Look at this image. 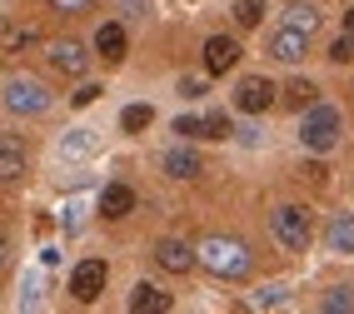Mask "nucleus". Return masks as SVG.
<instances>
[{
    "label": "nucleus",
    "mask_w": 354,
    "mask_h": 314,
    "mask_svg": "<svg viewBox=\"0 0 354 314\" xmlns=\"http://www.w3.org/2000/svg\"><path fill=\"white\" fill-rule=\"evenodd\" d=\"M299 175H304V180H315V185H324V180H329V170H324V165H319V160H310V165H304V170H299Z\"/></svg>",
    "instance_id": "c756f323"
},
{
    "label": "nucleus",
    "mask_w": 354,
    "mask_h": 314,
    "mask_svg": "<svg viewBox=\"0 0 354 314\" xmlns=\"http://www.w3.org/2000/svg\"><path fill=\"white\" fill-rule=\"evenodd\" d=\"M304 50H310V35L295 30V26H285V30H274V35H270V55H274V60H285V65L304 60Z\"/></svg>",
    "instance_id": "9d476101"
},
{
    "label": "nucleus",
    "mask_w": 354,
    "mask_h": 314,
    "mask_svg": "<svg viewBox=\"0 0 354 314\" xmlns=\"http://www.w3.org/2000/svg\"><path fill=\"white\" fill-rule=\"evenodd\" d=\"M299 140H304V150H315V155L335 150L339 145V110L315 100L310 110H304V120H299Z\"/></svg>",
    "instance_id": "7ed1b4c3"
},
{
    "label": "nucleus",
    "mask_w": 354,
    "mask_h": 314,
    "mask_svg": "<svg viewBox=\"0 0 354 314\" xmlns=\"http://www.w3.org/2000/svg\"><path fill=\"white\" fill-rule=\"evenodd\" d=\"M120 10H145V0H120Z\"/></svg>",
    "instance_id": "473e14b6"
},
{
    "label": "nucleus",
    "mask_w": 354,
    "mask_h": 314,
    "mask_svg": "<svg viewBox=\"0 0 354 314\" xmlns=\"http://www.w3.org/2000/svg\"><path fill=\"white\" fill-rule=\"evenodd\" d=\"M274 100H279V90L265 75H245L240 85H234V110H245V115H265Z\"/></svg>",
    "instance_id": "39448f33"
},
{
    "label": "nucleus",
    "mask_w": 354,
    "mask_h": 314,
    "mask_svg": "<svg viewBox=\"0 0 354 314\" xmlns=\"http://www.w3.org/2000/svg\"><path fill=\"white\" fill-rule=\"evenodd\" d=\"M195 264H205V270H209V275H220V279H245V275H250V250L240 245V239L209 234V239H200Z\"/></svg>",
    "instance_id": "f257e3e1"
},
{
    "label": "nucleus",
    "mask_w": 354,
    "mask_h": 314,
    "mask_svg": "<svg viewBox=\"0 0 354 314\" xmlns=\"http://www.w3.org/2000/svg\"><path fill=\"white\" fill-rule=\"evenodd\" d=\"M35 40H40L35 26H15V30H6V50H26V45H35Z\"/></svg>",
    "instance_id": "b1692460"
},
{
    "label": "nucleus",
    "mask_w": 354,
    "mask_h": 314,
    "mask_svg": "<svg viewBox=\"0 0 354 314\" xmlns=\"http://www.w3.org/2000/svg\"><path fill=\"white\" fill-rule=\"evenodd\" d=\"M180 95H190V100H195V95H205V80H190V75H185V80H180Z\"/></svg>",
    "instance_id": "7c9ffc66"
},
{
    "label": "nucleus",
    "mask_w": 354,
    "mask_h": 314,
    "mask_svg": "<svg viewBox=\"0 0 354 314\" xmlns=\"http://www.w3.org/2000/svg\"><path fill=\"white\" fill-rule=\"evenodd\" d=\"M6 255H10V239H6V230H0V264H6Z\"/></svg>",
    "instance_id": "2f4dec72"
},
{
    "label": "nucleus",
    "mask_w": 354,
    "mask_h": 314,
    "mask_svg": "<svg viewBox=\"0 0 354 314\" xmlns=\"http://www.w3.org/2000/svg\"><path fill=\"white\" fill-rule=\"evenodd\" d=\"M155 259H160V270H170V275H190L195 270V250L185 245V239H160Z\"/></svg>",
    "instance_id": "1a4fd4ad"
},
{
    "label": "nucleus",
    "mask_w": 354,
    "mask_h": 314,
    "mask_svg": "<svg viewBox=\"0 0 354 314\" xmlns=\"http://www.w3.org/2000/svg\"><path fill=\"white\" fill-rule=\"evenodd\" d=\"M165 175L195 180V175H200V155H195V150H170V155H165Z\"/></svg>",
    "instance_id": "dca6fc26"
},
{
    "label": "nucleus",
    "mask_w": 354,
    "mask_h": 314,
    "mask_svg": "<svg viewBox=\"0 0 354 314\" xmlns=\"http://www.w3.org/2000/svg\"><path fill=\"white\" fill-rule=\"evenodd\" d=\"M95 100H100V85H90V80H85L75 95H70V105H80V110H85V105H95Z\"/></svg>",
    "instance_id": "cd10ccee"
},
{
    "label": "nucleus",
    "mask_w": 354,
    "mask_h": 314,
    "mask_svg": "<svg viewBox=\"0 0 354 314\" xmlns=\"http://www.w3.org/2000/svg\"><path fill=\"white\" fill-rule=\"evenodd\" d=\"M90 145H95V140H90L85 130H70V135L60 140V155H65V160H75V155H90Z\"/></svg>",
    "instance_id": "412c9836"
},
{
    "label": "nucleus",
    "mask_w": 354,
    "mask_h": 314,
    "mask_svg": "<svg viewBox=\"0 0 354 314\" xmlns=\"http://www.w3.org/2000/svg\"><path fill=\"white\" fill-rule=\"evenodd\" d=\"M324 309H329V314L354 309V295H349V289H329V295H324Z\"/></svg>",
    "instance_id": "bb28decb"
},
{
    "label": "nucleus",
    "mask_w": 354,
    "mask_h": 314,
    "mask_svg": "<svg viewBox=\"0 0 354 314\" xmlns=\"http://www.w3.org/2000/svg\"><path fill=\"white\" fill-rule=\"evenodd\" d=\"M45 60H50V70H60V75H85V45L80 40H50L45 45Z\"/></svg>",
    "instance_id": "0eeeda50"
},
{
    "label": "nucleus",
    "mask_w": 354,
    "mask_h": 314,
    "mask_svg": "<svg viewBox=\"0 0 354 314\" xmlns=\"http://www.w3.org/2000/svg\"><path fill=\"white\" fill-rule=\"evenodd\" d=\"M285 26H295V30H304V35H315V30H319V10L310 6V0H295V6L285 10Z\"/></svg>",
    "instance_id": "f3484780"
},
{
    "label": "nucleus",
    "mask_w": 354,
    "mask_h": 314,
    "mask_svg": "<svg viewBox=\"0 0 354 314\" xmlns=\"http://www.w3.org/2000/svg\"><path fill=\"white\" fill-rule=\"evenodd\" d=\"M0 100H6L10 115H45L50 110V90L40 80H30V75H10L6 90H0Z\"/></svg>",
    "instance_id": "20e7f679"
},
{
    "label": "nucleus",
    "mask_w": 354,
    "mask_h": 314,
    "mask_svg": "<svg viewBox=\"0 0 354 314\" xmlns=\"http://www.w3.org/2000/svg\"><path fill=\"white\" fill-rule=\"evenodd\" d=\"M315 95H319V90H315L310 80H290L285 90H279V100H285V110H310Z\"/></svg>",
    "instance_id": "a211bd4d"
},
{
    "label": "nucleus",
    "mask_w": 354,
    "mask_h": 314,
    "mask_svg": "<svg viewBox=\"0 0 354 314\" xmlns=\"http://www.w3.org/2000/svg\"><path fill=\"white\" fill-rule=\"evenodd\" d=\"M324 239H329V250H339V255H354V214H339V220H329Z\"/></svg>",
    "instance_id": "2eb2a0df"
},
{
    "label": "nucleus",
    "mask_w": 354,
    "mask_h": 314,
    "mask_svg": "<svg viewBox=\"0 0 354 314\" xmlns=\"http://www.w3.org/2000/svg\"><path fill=\"white\" fill-rule=\"evenodd\" d=\"M26 175V145L15 135H0V185H10Z\"/></svg>",
    "instance_id": "f8f14e48"
},
{
    "label": "nucleus",
    "mask_w": 354,
    "mask_h": 314,
    "mask_svg": "<svg viewBox=\"0 0 354 314\" xmlns=\"http://www.w3.org/2000/svg\"><path fill=\"white\" fill-rule=\"evenodd\" d=\"M329 60H335V65H349V60H354V35H349V30L329 45Z\"/></svg>",
    "instance_id": "393cba45"
},
{
    "label": "nucleus",
    "mask_w": 354,
    "mask_h": 314,
    "mask_svg": "<svg viewBox=\"0 0 354 314\" xmlns=\"http://www.w3.org/2000/svg\"><path fill=\"white\" fill-rule=\"evenodd\" d=\"M285 295H290V289L285 284H265V289H254V309H279V304H285Z\"/></svg>",
    "instance_id": "aec40b11"
},
{
    "label": "nucleus",
    "mask_w": 354,
    "mask_h": 314,
    "mask_svg": "<svg viewBox=\"0 0 354 314\" xmlns=\"http://www.w3.org/2000/svg\"><path fill=\"white\" fill-rule=\"evenodd\" d=\"M125 45H130V40H125V26H115V20L95 30V55H100L105 65H120V60H125Z\"/></svg>",
    "instance_id": "9b49d317"
},
{
    "label": "nucleus",
    "mask_w": 354,
    "mask_h": 314,
    "mask_svg": "<svg viewBox=\"0 0 354 314\" xmlns=\"http://www.w3.org/2000/svg\"><path fill=\"white\" fill-rule=\"evenodd\" d=\"M234 65H240V45L230 35H209L205 40V75H230Z\"/></svg>",
    "instance_id": "6e6552de"
},
{
    "label": "nucleus",
    "mask_w": 354,
    "mask_h": 314,
    "mask_svg": "<svg viewBox=\"0 0 354 314\" xmlns=\"http://www.w3.org/2000/svg\"><path fill=\"white\" fill-rule=\"evenodd\" d=\"M105 279H110L105 259H85V264H75V270H70V295H75L80 304H90V299H100Z\"/></svg>",
    "instance_id": "423d86ee"
},
{
    "label": "nucleus",
    "mask_w": 354,
    "mask_h": 314,
    "mask_svg": "<svg viewBox=\"0 0 354 314\" xmlns=\"http://www.w3.org/2000/svg\"><path fill=\"white\" fill-rule=\"evenodd\" d=\"M234 20H240L245 30H254L259 20H265V0H240V6H234Z\"/></svg>",
    "instance_id": "6ab92c4d"
},
{
    "label": "nucleus",
    "mask_w": 354,
    "mask_h": 314,
    "mask_svg": "<svg viewBox=\"0 0 354 314\" xmlns=\"http://www.w3.org/2000/svg\"><path fill=\"white\" fill-rule=\"evenodd\" d=\"M175 135H185V140L205 135V120H200V115H180V120H175Z\"/></svg>",
    "instance_id": "a878e982"
},
{
    "label": "nucleus",
    "mask_w": 354,
    "mask_h": 314,
    "mask_svg": "<svg viewBox=\"0 0 354 314\" xmlns=\"http://www.w3.org/2000/svg\"><path fill=\"white\" fill-rule=\"evenodd\" d=\"M130 210H135V190L130 185H105V195H100V214H105V220H125Z\"/></svg>",
    "instance_id": "ddd939ff"
},
{
    "label": "nucleus",
    "mask_w": 354,
    "mask_h": 314,
    "mask_svg": "<svg viewBox=\"0 0 354 314\" xmlns=\"http://www.w3.org/2000/svg\"><path fill=\"white\" fill-rule=\"evenodd\" d=\"M270 234L290 255H299V250H310V239H315V220H310V210H304V205H279L270 214Z\"/></svg>",
    "instance_id": "f03ea898"
},
{
    "label": "nucleus",
    "mask_w": 354,
    "mask_h": 314,
    "mask_svg": "<svg viewBox=\"0 0 354 314\" xmlns=\"http://www.w3.org/2000/svg\"><path fill=\"white\" fill-rule=\"evenodd\" d=\"M170 304H175V299L165 295L160 284H135V295H130V309H135V314H165Z\"/></svg>",
    "instance_id": "4468645a"
},
{
    "label": "nucleus",
    "mask_w": 354,
    "mask_h": 314,
    "mask_svg": "<svg viewBox=\"0 0 354 314\" xmlns=\"http://www.w3.org/2000/svg\"><path fill=\"white\" fill-rule=\"evenodd\" d=\"M344 30H349V35H354V6H349V15H344Z\"/></svg>",
    "instance_id": "72a5a7b5"
},
{
    "label": "nucleus",
    "mask_w": 354,
    "mask_h": 314,
    "mask_svg": "<svg viewBox=\"0 0 354 314\" xmlns=\"http://www.w3.org/2000/svg\"><path fill=\"white\" fill-rule=\"evenodd\" d=\"M50 6L60 10V15H80V10H90L95 0H50Z\"/></svg>",
    "instance_id": "c85d7f7f"
},
{
    "label": "nucleus",
    "mask_w": 354,
    "mask_h": 314,
    "mask_svg": "<svg viewBox=\"0 0 354 314\" xmlns=\"http://www.w3.org/2000/svg\"><path fill=\"white\" fill-rule=\"evenodd\" d=\"M205 140H230V115L225 110H209L205 115Z\"/></svg>",
    "instance_id": "5701e85b"
},
{
    "label": "nucleus",
    "mask_w": 354,
    "mask_h": 314,
    "mask_svg": "<svg viewBox=\"0 0 354 314\" xmlns=\"http://www.w3.org/2000/svg\"><path fill=\"white\" fill-rule=\"evenodd\" d=\"M150 120H155V110H150V105H130V110L120 115V125H125V130L135 135V130H145V125H150Z\"/></svg>",
    "instance_id": "4be33fe9"
}]
</instances>
